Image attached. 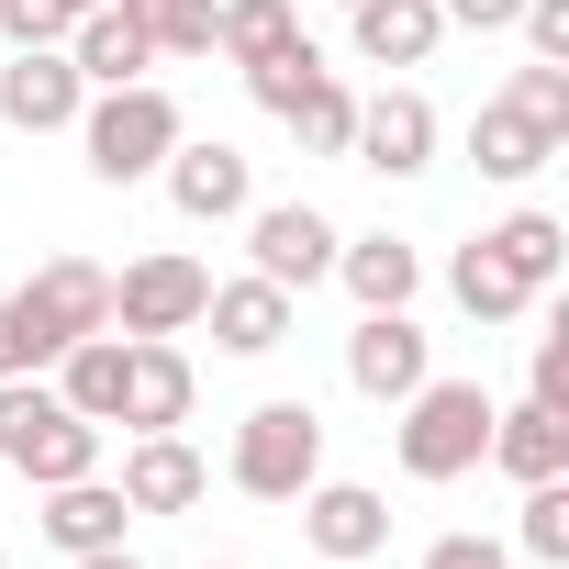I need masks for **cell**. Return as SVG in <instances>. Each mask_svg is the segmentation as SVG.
Segmentation results:
<instances>
[{"label":"cell","instance_id":"d4e9b609","mask_svg":"<svg viewBox=\"0 0 569 569\" xmlns=\"http://www.w3.org/2000/svg\"><path fill=\"white\" fill-rule=\"evenodd\" d=\"M291 34H302L291 0H223V12H212V57L223 68H257V57H279Z\"/></svg>","mask_w":569,"mask_h":569},{"label":"cell","instance_id":"484cf974","mask_svg":"<svg viewBox=\"0 0 569 569\" xmlns=\"http://www.w3.org/2000/svg\"><path fill=\"white\" fill-rule=\"evenodd\" d=\"M112 12L157 46V68L168 57H212V12H223V0H112Z\"/></svg>","mask_w":569,"mask_h":569},{"label":"cell","instance_id":"f35d334b","mask_svg":"<svg viewBox=\"0 0 569 569\" xmlns=\"http://www.w3.org/2000/svg\"><path fill=\"white\" fill-rule=\"evenodd\" d=\"M336 12H347V0H336Z\"/></svg>","mask_w":569,"mask_h":569},{"label":"cell","instance_id":"f1b7e54d","mask_svg":"<svg viewBox=\"0 0 569 569\" xmlns=\"http://www.w3.org/2000/svg\"><path fill=\"white\" fill-rule=\"evenodd\" d=\"M234 79H246V101H257V112H291V101L325 79V46H313V34H291L279 57H257V68H234Z\"/></svg>","mask_w":569,"mask_h":569},{"label":"cell","instance_id":"cb8c5ba5","mask_svg":"<svg viewBox=\"0 0 569 569\" xmlns=\"http://www.w3.org/2000/svg\"><path fill=\"white\" fill-rule=\"evenodd\" d=\"M447 291H458V313H469V325H513V313H536V291H525V279H513L480 234L447 257Z\"/></svg>","mask_w":569,"mask_h":569},{"label":"cell","instance_id":"7402d4cb","mask_svg":"<svg viewBox=\"0 0 569 569\" xmlns=\"http://www.w3.org/2000/svg\"><path fill=\"white\" fill-rule=\"evenodd\" d=\"M46 380H57V402H68V413H90L101 436L123 425V336H79V347H57V369H46Z\"/></svg>","mask_w":569,"mask_h":569},{"label":"cell","instance_id":"836d02e7","mask_svg":"<svg viewBox=\"0 0 569 569\" xmlns=\"http://www.w3.org/2000/svg\"><path fill=\"white\" fill-rule=\"evenodd\" d=\"M46 369V347H34V325L12 313V291H0V380H34Z\"/></svg>","mask_w":569,"mask_h":569},{"label":"cell","instance_id":"6da1fadb","mask_svg":"<svg viewBox=\"0 0 569 569\" xmlns=\"http://www.w3.org/2000/svg\"><path fill=\"white\" fill-rule=\"evenodd\" d=\"M491 391L480 380H425V391H402L391 402V458H402V480H425V491H447V480H469L480 469V447H491Z\"/></svg>","mask_w":569,"mask_h":569},{"label":"cell","instance_id":"ffe728a7","mask_svg":"<svg viewBox=\"0 0 569 569\" xmlns=\"http://www.w3.org/2000/svg\"><path fill=\"white\" fill-rule=\"evenodd\" d=\"M547 157H558V134H536V123H525V112H513L502 90H491V101L469 112V168H480V179H502V190H525V179H536Z\"/></svg>","mask_w":569,"mask_h":569},{"label":"cell","instance_id":"603a6c76","mask_svg":"<svg viewBox=\"0 0 569 569\" xmlns=\"http://www.w3.org/2000/svg\"><path fill=\"white\" fill-rule=\"evenodd\" d=\"M68 68H79L90 90H123V79H146V68H157V46L112 12V0H101V12H79V23H68Z\"/></svg>","mask_w":569,"mask_h":569},{"label":"cell","instance_id":"4316f807","mask_svg":"<svg viewBox=\"0 0 569 569\" xmlns=\"http://www.w3.org/2000/svg\"><path fill=\"white\" fill-rule=\"evenodd\" d=\"M279 123L302 134V157H347V134H358V90H347V79L325 68V79H313V90H302L291 112H279Z\"/></svg>","mask_w":569,"mask_h":569},{"label":"cell","instance_id":"277c9868","mask_svg":"<svg viewBox=\"0 0 569 569\" xmlns=\"http://www.w3.org/2000/svg\"><path fill=\"white\" fill-rule=\"evenodd\" d=\"M223 480L246 502H302L325 480V413L313 402H257L234 425V447H223Z\"/></svg>","mask_w":569,"mask_h":569},{"label":"cell","instance_id":"d590c367","mask_svg":"<svg viewBox=\"0 0 569 569\" xmlns=\"http://www.w3.org/2000/svg\"><path fill=\"white\" fill-rule=\"evenodd\" d=\"M68 569H146L134 547H90V558H68Z\"/></svg>","mask_w":569,"mask_h":569},{"label":"cell","instance_id":"2e32d148","mask_svg":"<svg viewBox=\"0 0 569 569\" xmlns=\"http://www.w3.org/2000/svg\"><path fill=\"white\" fill-rule=\"evenodd\" d=\"M336 279H347V302L358 313H413V291H425V246L413 234H336Z\"/></svg>","mask_w":569,"mask_h":569},{"label":"cell","instance_id":"8fae6325","mask_svg":"<svg viewBox=\"0 0 569 569\" xmlns=\"http://www.w3.org/2000/svg\"><path fill=\"white\" fill-rule=\"evenodd\" d=\"M90 101V79L68 68V46H12V68H0V123L12 134H68Z\"/></svg>","mask_w":569,"mask_h":569},{"label":"cell","instance_id":"8d00e7d4","mask_svg":"<svg viewBox=\"0 0 569 569\" xmlns=\"http://www.w3.org/2000/svg\"><path fill=\"white\" fill-rule=\"evenodd\" d=\"M57 12H68V23H79V12H101V0H57Z\"/></svg>","mask_w":569,"mask_h":569},{"label":"cell","instance_id":"7c38bea8","mask_svg":"<svg viewBox=\"0 0 569 569\" xmlns=\"http://www.w3.org/2000/svg\"><path fill=\"white\" fill-rule=\"evenodd\" d=\"M201 325H212V347L223 358H279L291 347V325H302V302L279 291V279H212V302H201Z\"/></svg>","mask_w":569,"mask_h":569},{"label":"cell","instance_id":"9c48e42d","mask_svg":"<svg viewBox=\"0 0 569 569\" xmlns=\"http://www.w3.org/2000/svg\"><path fill=\"white\" fill-rule=\"evenodd\" d=\"M157 179H168L179 223H246V201H257V157L223 146V134H179Z\"/></svg>","mask_w":569,"mask_h":569},{"label":"cell","instance_id":"5b68a950","mask_svg":"<svg viewBox=\"0 0 569 569\" xmlns=\"http://www.w3.org/2000/svg\"><path fill=\"white\" fill-rule=\"evenodd\" d=\"M201 302H212V268H201L190 246H146V257H123V279H112V336H190Z\"/></svg>","mask_w":569,"mask_h":569},{"label":"cell","instance_id":"ac0fdd59","mask_svg":"<svg viewBox=\"0 0 569 569\" xmlns=\"http://www.w3.org/2000/svg\"><path fill=\"white\" fill-rule=\"evenodd\" d=\"M480 469H502L513 491H525V480H569V413H547V402H513V413H491V447H480Z\"/></svg>","mask_w":569,"mask_h":569},{"label":"cell","instance_id":"ba28073f","mask_svg":"<svg viewBox=\"0 0 569 569\" xmlns=\"http://www.w3.org/2000/svg\"><path fill=\"white\" fill-rule=\"evenodd\" d=\"M436 134H447V123H436V101H425L413 79H391V90H369V101H358L347 157H358V168H380V179H425V168H436Z\"/></svg>","mask_w":569,"mask_h":569},{"label":"cell","instance_id":"83f0119b","mask_svg":"<svg viewBox=\"0 0 569 569\" xmlns=\"http://www.w3.org/2000/svg\"><path fill=\"white\" fill-rule=\"evenodd\" d=\"M513 558H536V569H569V480H525Z\"/></svg>","mask_w":569,"mask_h":569},{"label":"cell","instance_id":"d6986e66","mask_svg":"<svg viewBox=\"0 0 569 569\" xmlns=\"http://www.w3.org/2000/svg\"><path fill=\"white\" fill-rule=\"evenodd\" d=\"M34 525H46V547H57V558H90V547H123V525H134V502H123V491H112V480L90 469V480H57Z\"/></svg>","mask_w":569,"mask_h":569},{"label":"cell","instance_id":"1f68e13d","mask_svg":"<svg viewBox=\"0 0 569 569\" xmlns=\"http://www.w3.org/2000/svg\"><path fill=\"white\" fill-rule=\"evenodd\" d=\"M413 569H513V547H502V536H469V525H458V536H436V547H425Z\"/></svg>","mask_w":569,"mask_h":569},{"label":"cell","instance_id":"44dd1931","mask_svg":"<svg viewBox=\"0 0 569 569\" xmlns=\"http://www.w3.org/2000/svg\"><path fill=\"white\" fill-rule=\"evenodd\" d=\"M480 246H491V257H502V268L525 279L536 302L558 291V268H569V223H558V212H536V201H513L502 223H480Z\"/></svg>","mask_w":569,"mask_h":569},{"label":"cell","instance_id":"30bf717a","mask_svg":"<svg viewBox=\"0 0 569 569\" xmlns=\"http://www.w3.org/2000/svg\"><path fill=\"white\" fill-rule=\"evenodd\" d=\"M436 380V336L413 325V313H358V336H347V391L358 402H402V391H425Z\"/></svg>","mask_w":569,"mask_h":569},{"label":"cell","instance_id":"5bb4252c","mask_svg":"<svg viewBox=\"0 0 569 569\" xmlns=\"http://www.w3.org/2000/svg\"><path fill=\"white\" fill-rule=\"evenodd\" d=\"M302 547L336 558V569H358V558L391 547V502H380L369 480H313V491H302Z\"/></svg>","mask_w":569,"mask_h":569},{"label":"cell","instance_id":"7a4b0ae2","mask_svg":"<svg viewBox=\"0 0 569 569\" xmlns=\"http://www.w3.org/2000/svg\"><path fill=\"white\" fill-rule=\"evenodd\" d=\"M68 134H79V157H90L101 190H134V179L168 168V146H179L190 123H179V101H168L157 79H123V90H90Z\"/></svg>","mask_w":569,"mask_h":569},{"label":"cell","instance_id":"52a82bcc","mask_svg":"<svg viewBox=\"0 0 569 569\" xmlns=\"http://www.w3.org/2000/svg\"><path fill=\"white\" fill-rule=\"evenodd\" d=\"M246 268L302 302L313 279H336V212H313V201H246Z\"/></svg>","mask_w":569,"mask_h":569},{"label":"cell","instance_id":"e575fe53","mask_svg":"<svg viewBox=\"0 0 569 569\" xmlns=\"http://www.w3.org/2000/svg\"><path fill=\"white\" fill-rule=\"evenodd\" d=\"M436 12H447L458 34H513V12H525V0H436Z\"/></svg>","mask_w":569,"mask_h":569},{"label":"cell","instance_id":"3957f363","mask_svg":"<svg viewBox=\"0 0 569 569\" xmlns=\"http://www.w3.org/2000/svg\"><path fill=\"white\" fill-rule=\"evenodd\" d=\"M0 469L34 480V491L90 480V469H101V425H90V413H68L46 369H34V380H0Z\"/></svg>","mask_w":569,"mask_h":569},{"label":"cell","instance_id":"9a60e30c","mask_svg":"<svg viewBox=\"0 0 569 569\" xmlns=\"http://www.w3.org/2000/svg\"><path fill=\"white\" fill-rule=\"evenodd\" d=\"M112 491H123L134 513H190V502L212 491V458H201V447H190V436L168 425V436H134V447H123Z\"/></svg>","mask_w":569,"mask_h":569},{"label":"cell","instance_id":"4fadbf2b","mask_svg":"<svg viewBox=\"0 0 569 569\" xmlns=\"http://www.w3.org/2000/svg\"><path fill=\"white\" fill-rule=\"evenodd\" d=\"M190 402H201L190 347L179 336H123V425L134 436H168V425H190Z\"/></svg>","mask_w":569,"mask_h":569},{"label":"cell","instance_id":"f546056e","mask_svg":"<svg viewBox=\"0 0 569 569\" xmlns=\"http://www.w3.org/2000/svg\"><path fill=\"white\" fill-rule=\"evenodd\" d=\"M502 101H513V112H525L536 134H558V146H569V68H547V57H525V68L502 79Z\"/></svg>","mask_w":569,"mask_h":569},{"label":"cell","instance_id":"8992f818","mask_svg":"<svg viewBox=\"0 0 569 569\" xmlns=\"http://www.w3.org/2000/svg\"><path fill=\"white\" fill-rule=\"evenodd\" d=\"M12 313L34 325V347H46V369H57V347L112 336V268H101V257H46L23 291H12Z\"/></svg>","mask_w":569,"mask_h":569},{"label":"cell","instance_id":"d6a6232c","mask_svg":"<svg viewBox=\"0 0 569 569\" xmlns=\"http://www.w3.org/2000/svg\"><path fill=\"white\" fill-rule=\"evenodd\" d=\"M0 46H68V12L57 0H0Z\"/></svg>","mask_w":569,"mask_h":569},{"label":"cell","instance_id":"e0dca14e","mask_svg":"<svg viewBox=\"0 0 569 569\" xmlns=\"http://www.w3.org/2000/svg\"><path fill=\"white\" fill-rule=\"evenodd\" d=\"M347 46L358 68H425L447 46V12L436 0H347Z\"/></svg>","mask_w":569,"mask_h":569},{"label":"cell","instance_id":"74e56055","mask_svg":"<svg viewBox=\"0 0 569 569\" xmlns=\"http://www.w3.org/2000/svg\"><path fill=\"white\" fill-rule=\"evenodd\" d=\"M201 569H234V558H201Z\"/></svg>","mask_w":569,"mask_h":569},{"label":"cell","instance_id":"4dcf8cb0","mask_svg":"<svg viewBox=\"0 0 569 569\" xmlns=\"http://www.w3.org/2000/svg\"><path fill=\"white\" fill-rule=\"evenodd\" d=\"M525 402L569 413V313H547V336H536V358H525Z\"/></svg>","mask_w":569,"mask_h":569}]
</instances>
